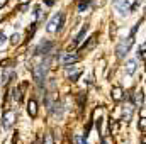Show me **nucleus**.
<instances>
[{"label": "nucleus", "instance_id": "f257e3e1", "mask_svg": "<svg viewBox=\"0 0 146 144\" xmlns=\"http://www.w3.org/2000/svg\"><path fill=\"white\" fill-rule=\"evenodd\" d=\"M61 22H63V14H61V12H58V14H54V15H53V19L48 22V27H46V31H48L49 34H53V32L60 31V27H61Z\"/></svg>", "mask_w": 146, "mask_h": 144}, {"label": "nucleus", "instance_id": "f03ea898", "mask_svg": "<svg viewBox=\"0 0 146 144\" xmlns=\"http://www.w3.org/2000/svg\"><path fill=\"white\" fill-rule=\"evenodd\" d=\"M46 71H48V65H37V66H34V70H33V76H34V80H36L37 85H41V83L44 81V78H46Z\"/></svg>", "mask_w": 146, "mask_h": 144}, {"label": "nucleus", "instance_id": "7ed1b4c3", "mask_svg": "<svg viewBox=\"0 0 146 144\" xmlns=\"http://www.w3.org/2000/svg\"><path fill=\"white\" fill-rule=\"evenodd\" d=\"M131 42H133V37H127V39H122L119 44H117V56L119 58H124L126 54H127V51H129V48H131Z\"/></svg>", "mask_w": 146, "mask_h": 144}, {"label": "nucleus", "instance_id": "20e7f679", "mask_svg": "<svg viewBox=\"0 0 146 144\" xmlns=\"http://www.w3.org/2000/svg\"><path fill=\"white\" fill-rule=\"evenodd\" d=\"M78 59H80V56L75 54V53H63V54L60 56V63H61L63 66H70L73 63H76Z\"/></svg>", "mask_w": 146, "mask_h": 144}, {"label": "nucleus", "instance_id": "39448f33", "mask_svg": "<svg viewBox=\"0 0 146 144\" xmlns=\"http://www.w3.org/2000/svg\"><path fill=\"white\" fill-rule=\"evenodd\" d=\"M114 7H115V10H117L121 15H126V14H129V10H131L127 0H114Z\"/></svg>", "mask_w": 146, "mask_h": 144}, {"label": "nucleus", "instance_id": "423d86ee", "mask_svg": "<svg viewBox=\"0 0 146 144\" xmlns=\"http://www.w3.org/2000/svg\"><path fill=\"white\" fill-rule=\"evenodd\" d=\"M14 120H15V112H14V110H7V112L3 114V120H2L3 129H10L12 124H14Z\"/></svg>", "mask_w": 146, "mask_h": 144}, {"label": "nucleus", "instance_id": "0eeeda50", "mask_svg": "<svg viewBox=\"0 0 146 144\" xmlns=\"http://www.w3.org/2000/svg\"><path fill=\"white\" fill-rule=\"evenodd\" d=\"M70 66H72V65H70ZM80 75H82V70H78L76 66H72V68L66 70V78L72 80V81H76V80L80 78Z\"/></svg>", "mask_w": 146, "mask_h": 144}, {"label": "nucleus", "instance_id": "6e6552de", "mask_svg": "<svg viewBox=\"0 0 146 144\" xmlns=\"http://www.w3.org/2000/svg\"><path fill=\"white\" fill-rule=\"evenodd\" d=\"M27 112H29V115H31V117H36V115H37L36 100H29V104H27Z\"/></svg>", "mask_w": 146, "mask_h": 144}, {"label": "nucleus", "instance_id": "1a4fd4ad", "mask_svg": "<svg viewBox=\"0 0 146 144\" xmlns=\"http://www.w3.org/2000/svg\"><path fill=\"white\" fill-rule=\"evenodd\" d=\"M134 71H136V61L131 59V61H127V65H126V73H127V75H134Z\"/></svg>", "mask_w": 146, "mask_h": 144}, {"label": "nucleus", "instance_id": "9d476101", "mask_svg": "<svg viewBox=\"0 0 146 144\" xmlns=\"http://www.w3.org/2000/svg\"><path fill=\"white\" fill-rule=\"evenodd\" d=\"M51 48H53V44H51V42H41V44H39V48H37V53H41V54H42V51H44V53H48Z\"/></svg>", "mask_w": 146, "mask_h": 144}, {"label": "nucleus", "instance_id": "9b49d317", "mask_svg": "<svg viewBox=\"0 0 146 144\" xmlns=\"http://www.w3.org/2000/svg\"><path fill=\"white\" fill-rule=\"evenodd\" d=\"M112 98H114L115 102H119V100H122V90H121L119 87H115V88L112 90Z\"/></svg>", "mask_w": 146, "mask_h": 144}, {"label": "nucleus", "instance_id": "f8f14e48", "mask_svg": "<svg viewBox=\"0 0 146 144\" xmlns=\"http://www.w3.org/2000/svg\"><path fill=\"white\" fill-rule=\"evenodd\" d=\"M87 31H88V26H85V27L80 31V34L75 37V44H80V42H82V39H83V37H85V34H87Z\"/></svg>", "mask_w": 146, "mask_h": 144}, {"label": "nucleus", "instance_id": "ddd939ff", "mask_svg": "<svg viewBox=\"0 0 146 144\" xmlns=\"http://www.w3.org/2000/svg\"><path fill=\"white\" fill-rule=\"evenodd\" d=\"M14 76V71H7V73H3V76H2V83L5 85V83H9V80Z\"/></svg>", "mask_w": 146, "mask_h": 144}, {"label": "nucleus", "instance_id": "4468645a", "mask_svg": "<svg viewBox=\"0 0 146 144\" xmlns=\"http://www.w3.org/2000/svg\"><path fill=\"white\" fill-rule=\"evenodd\" d=\"M145 49H146V44L143 42V44L139 46V49H138V58H139V59H145Z\"/></svg>", "mask_w": 146, "mask_h": 144}, {"label": "nucleus", "instance_id": "2eb2a0df", "mask_svg": "<svg viewBox=\"0 0 146 144\" xmlns=\"http://www.w3.org/2000/svg\"><path fill=\"white\" fill-rule=\"evenodd\" d=\"M75 143H76V144H87V137H85V136L76 134V136H75Z\"/></svg>", "mask_w": 146, "mask_h": 144}, {"label": "nucleus", "instance_id": "dca6fc26", "mask_svg": "<svg viewBox=\"0 0 146 144\" xmlns=\"http://www.w3.org/2000/svg\"><path fill=\"white\" fill-rule=\"evenodd\" d=\"M19 39H21L19 34H14V36L10 37V42H12V44H17V42H19Z\"/></svg>", "mask_w": 146, "mask_h": 144}, {"label": "nucleus", "instance_id": "f3484780", "mask_svg": "<svg viewBox=\"0 0 146 144\" xmlns=\"http://www.w3.org/2000/svg\"><path fill=\"white\" fill-rule=\"evenodd\" d=\"M143 97H145V95H143V92H139V95H138V104H139V107H143V105H145V104H143Z\"/></svg>", "mask_w": 146, "mask_h": 144}, {"label": "nucleus", "instance_id": "a211bd4d", "mask_svg": "<svg viewBox=\"0 0 146 144\" xmlns=\"http://www.w3.org/2000/svg\"><path fill=\"white\" fill-rule=\"evenodd\" d=\"M87 5H88V3H87V2H82V3H80V7H78V10H80V12H82V10H83V9H87Z\"/></svg>", "mask_w": 146, "mask_h": 144}, {"label": "nucleus", "instance_id": "6ab92c4d", "mask_svg": "<svg viewBox=\"0 0 146 144\" xmlns=\"http://www.w3.org/2000/svg\"><path fill=\"white\" fill-rule=\"evenodd\" d=\"M44 144H53V141H51V136H46V141H44Z\"/></svg>", "mask_w": 146, "mask_h": 144}, {"label": "nucleus", "instance_id": "aec40b11", "mask_svg": "<svg viewBox=\"0 0 146 144\" xmlns=\"http://www.w3.org/2000/svg\"><path fill=\"white\" fill-rule=\"evenodd\" d=\"M139 127H141V131H145V117L141 119V122H139Z\"/></svg>", "mask_w": 146, "mask_h": 144}, {"label": "nucleus", "instance_id": "412c9836", "mask_svg": "<svg viewBox=\"0 0 146 144\" xmlns=\"http://www.w3.org/2000/svg\"><path fill=\"white\" fill-rule=\"evenodd\" d=\"M5 3H7V0H0V9H2V7H3Z\"/></svg>", "mask_w": 146, "mask_h": 144}, {"label": "nucleus", "instance_id": "4be33fe9", "mask_svg": "<svg viewBox=\"0 0 146 144\" xmlns=\"http://www.w3.org/2000/svg\"><path fill=\"white\" fill-rule=\"evenodd\" d=\"M102 144H109V141H107V139H104V141H102Z\"/></svg>", "mask_w": 146, "mask_h": 144}, {"label": "nucleus", "instance_id": "5701e85b", "mask_svg": "<svg viewBox=\"0 0 146 144\" xmlns=\"http://www.w3.org/2000/svg\"><path fill=\"white\" fill-rule=\"evenodd\" d=\"M0 37H3V34H2V32H0Z\"/></svg>", "mask_w": 146, "mask_h": 144}]
</instances>
